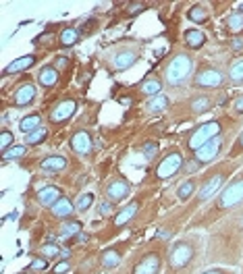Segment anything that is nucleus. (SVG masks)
Here are the masks:
<instances>
[{"label":"nucleus","mask_w":243,"mask_h":274,"mask_svg":"<svg viewBox=\"0 0 243 274\" xmlns=\"http://www.w3.org/2000/svg\"><path fill=\"white\" fill-rule=\"evenodd\" d=\"M192 69H194L192 58H189L187 54H177V56L169 63L167 71H164L167 83L172 85V87H179V85L187 83L189 75H192Z\"/></svg>","instance_id":"f257e3e1"},{"label":"nucleus","mask_w":243,"mask_h":274,"mask_svg":"<svg viewBox=\"0 0 243 274\" xmlns=\"http://www.w3.org/2000/svg\"><path fill=\"white\" fill-rule=\"evenodd\" d=\"M220 135V123L219 121H210V123H204L202 127H197L195 131H194V135L189 137V148L194 149H199L204 144H208L210 139H214V137H219Z\"/></svg>","instance_id":"f03ea898"},{"label":"nucleus","mask_w":243,"mask_h":274,"mask_svg":"<svg viewBox=\"0 0 243 274\" xmlns=\"http://www.w3.org/2000/svg\"><path fill=\"white\" fill-rule=\"evenodd\" d=\"M181 166H183V154L170 152L169 156H164V160L158 164L156 174H158V179H170V176H175L179 173Z\"/></svg>","instance_id":"7ed1b4c3"},{"label":"nucleus","mask_w":243,"mask_h":274,"mask_svg":"<svg viewBox=\"0 0 243 274\" xmlns=\"http://www.w3.org/2000/svg\"><path fill=\"white\" fill-rule=\"evenodd\" d=\"M220 149H222V139L219 135V137L210 139L208 144H204L199 149H195V162L197 164H206V162L214 160V158L220 154Z\"/></svg>","instance_id":"20e7f679"},{"label":"nucleus","mask_w":243,"mask_h":274,"mask_svg":"<svg viewBox=\"0 0 243 274\" xmlns=\"http://www.w3.org/2000/svg\"><path fill=\"white\" fill-rule=\"evenodd\" d=\"M241 199H243V179L233 181L229 187L222 191V196H220V208L237 206Z\"/></svg>","instance_id":"39448f33"},{"label":"nucleus","mask_w":243,"mask_h":274,"mask_svg":"<svg viewBox=\"0 0 243 274\" xmlns=\"http://www.w3.org/2000/svg\"><path fill=\"white\" fill-rule=\"evenodd\" d=\"M192 258H194V249H192V247H189L187 243H179V245L172 247L169 262H170L172 268H183V266H187V264L192 262Z\"/></svg>","instance_id":"423d86ee"},{"label":"nucleus","mask_w":243,"mask_h":274,"mask_svg":"<svg viewBox=\"0 0 243 274\" xmlns=\"http://www.w3.org/2000/svg\"><path fill=\"white\" fill-rule=\"evenodd\" d=\"M129 193H131V187H129V183L123 181V179H117V181H112L108 187H106V196L108 199L112 201V204H117V201L121 199H125Z\"/></svg>","instance_id":"0eeeda50"},{"label":"nucleus","mask_w":243,"mask_h":274,"mask_svg":"<svg viewBox=\"0 0 243 274\" xmlns=\"http://www.w3.org/2000/svg\"><path fill=\"white\" fill-rule=\"evenodd\" d=\"M222 83V75L216 69H206L195 77V85L197 87H219Z\"/></svg>","instance_id":"6e6552de"},{"label":"nucleus","mask_w":243,"mask_h":274,"mask_svg":"<svg viewBox=\"0 0 243 274\" xmlns=\"http://www.w3.org/2000/svg\"><path fill=\"white\" fill-rule=\"evenodd\" d=\"M75 108H77L75 100H65V102H60V104H56V108L52 110L50 121L63 123V121H67V119H71L73 114H75Z\"/></svg>","instance_id":"1a4fd4ad"},{"label":"nucleus","mask_w":243,"mask_h":274,"mask_svg":"<svg viewBox=\"0 0 243 274\" xmlns=\"http://www.w3.org/2000/svg\"><path fill=\"white\" fill-rule=\"evenodd\" d=\"M222 183H224V174H214L212 179H208L204 185H202V189H199V193H197V198L202 199V201H206V199H210L216 191H220V187H222Z\"/></svg>","instance_id":"9d476101"},{"label":"nucleus","mask_w":243,"mask_h":274,"mask_svg":"<svg viewBox=\"0 0 243 274\" xmlns=\"http://www.w3.org/2000/svg\"><path fill=\"white\" fill-rule=\"evenodd\" d=\"M158 268H160V258L156 253H147V255H144V260L135 266L133 274H156Z\"/></svg>","instance_id":"9b49d317"},{"label":"nucleus","mask_w":243,"mask_h":274,"mask_svg":"<svg viewBox=\"0 0 243 274\" xmlns=\"http://www.w3.org/2000/svg\"><path fill=\"white\" fill-rule=\"evenodd\" d=\"M71 148L75 149L77 154H90L92 149V137L88 131H77V133L71 137Z\"/></svg>","instance_id":"f8f14e48"},{"label":"nucleus","mask_w":243,"mask_h":274,"mask_svg":"<svg viewBox=\"0 0 243 274\" xmlns=\"http://www.w3.org/2000/svg\"><path fill=\"white\" fill-rule=\"evenodd\" d=\"M135 60H137V54L133 50H121V52L115 54V58H112V69L115 71H125V69L131 67Z\"/></svg>","instance_id":"ddd939ff"},{"label":"nucleus","mask_w":243,"mask_h":274,"mask_svg":"<svg viewBox=\"0 0 243 274\" xmlns=\"http://www.w3.org/2000/svg\"><path fill=\"white\" fill-rule=\"evenodd\" d=\"M33 100H36V85L33 83H25L15 92V104L17 106H27Z\"/></svg>","instance_id":"4468645a"},{"label":"nucleus","mask_w":243,"mask_h":274,"mask_svg":"<svg viewBox=\"0 0 243 274\" xmlns=\"http://www.w3.org/2000/svg\"><path fill=\"white\" fill-rule=\"evenodd\" d=\"M33 63H36V56L33 54H25L21 58H15L13 63L4 69V75H13V73H19V71H25V69H29Z\"/></svg>","instance_id":"2eb2a0df"},{"label":"nucleus","mask_w":243,"mask_h":274,"mask_svg":"<svg viewBox=\"0 0 243 274\" xmlns=\"http://www.w3.org/2000/svg\"><path fill=\"white\" fill-rule=\"evenodd\" d=\"M38 199L42 206H54L56 201L60 199V191L58 187H52V185H48V187H42L38 191Z\"/></svg>","instance_id":"dca6fc26"},{"label":"nucleus","mask_w":243,"mask_h":274,"mask_svg":"<svg viewBox=\"0 0 243 274\" xmlns=\"http://www.w3.org/2000/svg\"><path fill=\"white\" fill-rule=\"evenodd\" d=\"M40 166L44 171H52V173H58V171H65L67 169V158L63 156H48L40 162Z\"/></svg>","instance_id":"f3484780"},{"label":"nucleus","mask_w":243,"mask_h":274,"mask_svg":"<svg viewBox=\"0 0 243 274\" xmlns=\"http://www.w3.org/2000/svg\"><path fill=\"white\" fill-rule=\"evenodd\" d=\"M137 210H140V204H137V201H131V204H129L127 208H123V210H121L119 212V214H117V218H115V224H127L129 223V220H131L135 214H137Z\"/></svg>","instance_id":"a211bd4d"},{"label":"nucleus","mask_w":243,"mask_h":274,"mask_svg":"<svg viewBox=\"0 0 243 274\" xmlns=\"http://www.w3.org/2000/svg\"><path fill=\"white\" fill-rule=\"evenodd\" d=\"M38 79H40V83L44 85V87H52V85L58 81V71L54 67H42Z\"/></svg>","instance_id":"6ab92c4d"},{"label":"nucleus","mask_w":243,"mask_h":274,"mask_svg":"<svg viewBox=\"0 0 243 274\" xmlns=\"http://www.w3.org/2000/svg\"><path fill=\"white\" fill-rule=\"evenodd\" d=\"M73 204H71V201H69L67 198H60L58 201H56V204L54 206H52V214H54V216H58V218H67V216H71L73 214Z\"/></svg>","instance_id":"aec40b11"},{"label":"nucleus","mask_w":243,"mask_h":274,"mask_svg":"<svg viewBox=\"0 0 243 274\" xmlns=\"http://www.w3.org/2000/svg\"><path fill=\"white\" fill-rule=\"evenodd\" d=\"M19 127L23 133H27V135L33 133V131H38L40 129V114H27L25 119H21Z\"/></svg>","instance_id":"412c9836"},{"label":"nucleus","mask_w":243,"mask_h":274,"mask_svg":"<svg viewBox=\"0 0 243 274\" xmlns=\"http://www.w3.org/2000/svg\"><path fill=\"white\" fill-rule=\"evenodd\" d=\"M162 90V83L158 81V79H146V81L142 83V94H146V96H152V98H156L158 96V92Z\"/></svg>","instance_id":"4be33fe9"},{"label":"nucleus","mask_w":243,"mask_h":274,"mask_svg":"<svg viewBox=\"0 0 243 274\" xmlns=\"http://www.w3.org/2000/svg\"><path fill=\"white\" fill-rule=\"evenodd\" d=\"M204 33L202 31H197V29H189L185 31V42H187V46L189 48H199V46H204Z\"/></svg>","instance_id":"5701e85b"},{"label":"nucleus","mask_w":243,"mask_h":274,"mask_svg":"<svg viewBox=\"0 0 243 274\" xmlns=\"http://www.w3.org/2000/svg\"><path fill=\"white\" fill-rule=\"evenodd\" d=\"M81 233V224L77 223V220H67V223H63V226H60V237H75Z\"/></svg>","instance_id":"b1692460"},{"label":"nucleus","mask_w":243,"mask_h":274,"mask_svg":"<svg viewBox=\"0 0 243 274\" xmlns=\"http://www.w3.org/2000/svg\"><path fill=\"white\" fill-rule=\"evenodd\" d=\"M169 106V98L167 96H156V98H152L150 102L146 104V108H147V112H162L164 108Z\"/></svg>","instance_id":"393cba45"},{"label":"nucleus","mask_w":243,"mask_h":274,"mask_svg":"<svg viewBox=\"0 0 243 274\" xmlns=\"http://www.w3.org/2000/svg\"><path fill=\"white\" fill-rule=\"evenodd\" d=\"M119 262H121V253L119 251L108 249V251L102 253V266L104 268H115V266H119Z\"/></svg>","instance_id":"a878e982"},{"label":"nucleus","mask_w":243,"mask_h":274,"mask_svg":"<svg viewBox=\"0 0 243 274\" xmlns=\"http://www.w3.org/2000/svg\"><path fill=\"white\" fill-rule=\"evenodd\" d=\"M187 17L192 19L194 23H204L206 19H208V13H206V8L204 6H192L189 8V13H187Z\"/></svg>","instance_id":"bb28decb"},{"label":"nucleus","mask_w":243,"mask_h":274,"mask_svg":"<svg viewBox=\"0 0 243 274\" xmlns=\"http://www.w3.org/2000/svg\"><path fill=\"white\" fill-rule=\"evenodd\" d=\"M227 27H229V31H233V33H239V31L243 29V15H239V13L231 15L229 19H227Z\"/></svg>","instance_id":"cd10ccee"},{"label":"nucleus","mask_w":243,"mask_h":274,"mask_svg":"<svg viewBox=\"0 0 243 274\" xmlns=\"http://www.w3.org/2000/svg\"><path fill=\"white\" fill-rule=\"evenodd\" d=\"M77 40H79V31L73 29V27H69V29H65L63 33H60V42H63L65 46H73Z\"/></svg>","instance_id":"c85d7f7f"},{"label":"nucleus","mask_w":243,"mask_h":274,"mask_svg":"<svg viewBox=\"0 0 243 274\" xmlns=\"http://www.w3.org/2000/svg\"><path fill=\"white\" fill-rule=\"evenodd\" d=\"M192 110L194 112H206V110H210V98H206V96H199V98H195L192 102Z\"/></svg>","instance_id":"c756f323"},{"label":"nucleus","mask_w":243,"mask_h":274,"mask_svg":"<svg viewBox=\"0 0 243 274\" xmlns=\"http://www.w3.org/2000/svg\"><path fill=\"white\" fill-rule=\"evenodd\" d=\"M194 191H195V183H194V181H185V183L179 187V199H181V201L189 199Z\"/></svg>","instance_id":"7c9ffc66"},{"label":"nucleus","mask_w":243,"mask_h":274,"mask_svg":"<svg viewBox=\"0 0 243 274\" xmlns=\"http://www.w3.org/2000/svg\"><path fill=\"white\" fill-rule=\"evenodd\" d=\"M25 152H27V148H25V146H13L11 149H6V152L2 154V158H4V160H15V158L25 156Z\"/></svg>","instance_id":"2f4dec72"},{"label":"nucleus","mask_w":243,"mask_h":274,"mask_svg":"<svg viewBox=\"0 0 243 274\" xmlns=\"http://www.w3.org/2000/svg\"><path fill=\"white\" fill-rule=\"evenodd\" d=\"M92 204H94V196H92V193H83V196H79V198H77V204H75V208L79 210V212H83V210H88Z\"/></svg>","instance_id":"473e14b6"},{"label":"nucleus","mask_w":243,"mask_h":274,"mask_svg":"<svg viewBox=\"0 0 243 274\" xmlns=\"http://www.w3.org/2000/svg\"><path fill=\"white\" fill-rule=\"evenodd\" d=\"M13 141H15V137H13L11 131H2V135H0V148H2V154L6 152V149H11Z\"/></svg>","instance_id":"72a5a7b5"},{"label":"nucleus","mask_w":243,"mask_h":274,"mask_svg":"<svg viewBox=\"0 0 243 274\" xmlns=\"http://www.w3.org/2000/svg\"><path fill=\"white\" fill-rule=\"evenodd\" d=\"M229 77H231V81H243V60L241 63H237L235 67L231 69V73H229Z\"/></svg>","instance_id":"f704fd0d"},{"label":"nucleus","mask_w":243,"mask_h":274,"mask_svg":"<svg viewBox=\"0 0 243 274\" xmlns=\"http://www.w3.org/2000/svg\"><path fill=\"white\" fill-rule=\"evenodd\" d=\"M144 154H146V158L147 160H152V158L158 154V146H156V141H147V144H144Z\"/></svg>","instance_id":"c9c22d12"},{"label":"nucleus","mask_w":243,"mask_h":274,"mask_svg":"<svg viewBox=\"0 0 243 274\" xmlns=\"http://www.w3.org/2000/svg\"><path fill=\"white\" fill-rule=\"evenodd\" d=\"M44 137H46V129H38V131H33V133H29L25 141H27V144H40Z\"/></svg>","instance_id":"e433bc0d"},{"label":"nucleus","mask_w":243,"mask_h":274,"mask_svg":"<svg viewBox=\"0 0 243 274\" xmlns=\"http://www.w3.org/2000/svg\"><path fill=\"white\" fill-rule=\"evenodd\" d=\"M42 255H46V258H54V255H60V251H58L56 245H44L42 247Z\"/></svg>","instance_id":"4c0bfd02"},{"label":"nucleus","mask_w":243,"mask_h":274,"mask_svg":"<svg viewBox=\"0 0 243 274\" xmlns=\"http://www.w3.org/2000/svg\"><path fill=\"white\" fill-rule=\"evenodd\" d=\"M100 212H102V216H108L110 212H112V204H110V201H102V204H100Z\"/></svg>","instance_id":"58836bf2"},{"label":"nucleus","mask_w":243,"mask_h":274,"mask_svg":"<svg viewBox=\"0 0 243 274\" xmlns=\"http://www.w3.org/2000/svg\"><path fill=\"white\" fill-rule=\"evenodd\" d=\"M144 11V2H135L129 6V15H137V13H142Z\"/></svg>","instance_id":"ea45409f"},{"label":"nucleus","mask_w":243,"mask_h":274,"mask_svg":"<svg viewBox=\"0 0 243 274\" xmlns=\"http://www.w3.org/2000/svg\"><path fill=\"white\" fill-rule=\"evenodd\" d=\"M31 268H33V270L46 268V260H42V258H40V260H33V262H31Z\"/></svg>","instance_id":"a19ab883"},{"label":"nucleus","mask_w":243,"mask_h":274,"mask_svg":"<svg viewBox=\"0 0 243 274\" xmlns=\"http://www.w3.org/2000/svg\"><path fill=\"white\" fill-rule=\"evenodd\" d=\"M63 272H69V264L67 262H60L58 266H54V274H63Z\"/></svg>","instance_id":"79ce46f5"},{"label":"nucleus","mask_w":243,"mask_h":274,"mask_svg":"<svg viewBox=\"0 0 243 274\" xmlns=\"http://www.w3.org/2000/svg\"><path fill=\"white\" fill-rule=\"evenodd\" d=\"M233 108H235L237 114H241V112H243V98H237L235 104H233Z\"/></svg>","instance_id":"37998d69"},{"label":"nucleus","mask_w":243,"mask_h":274,"mask_svg":"<svg viewBox=\"0 0 243 274\" xmlns=\"http://www.w3.org/2000/svg\"><path fill=\"white\" fill-rule=\"evenodd\" d=\"M67 63H69V58H67V56H58L56 67H58V69H63V67H67Z\"/></svg>","instance_id":"c03bdc74"},{"label":"nucleus","mask_w":243,"mask_h":274,"mask_svg":"<svg viewBox=\"0 0 243 274\" xmlns=\"http://www.w3.org/2000/svg\"><path fill=\"white\" fill-rule=\"evenodd\" d=\"M75 239L79 241V243H85V241H88V235H85V233H79V235H75Z\"/></svg>","instance_id":"a18cd8bd"},{"label":"nucleus","mask_w":243,"mask_h":274,"mask_svg":"<svg viewBox=\"0 0 243 274\" xmlns=\"http://www.w3.org/2000/svg\"><path fill=\"white\" fill-rule=\"evenodd\" d=\"M158 237H164V239H169L170 233H169V231H158Z\"/></svg>","instance_id":"49530a36"},{"label":"nucleus","mask_w":243,"mask_h":274,"mask_svg":"<svg viewBox=\"0 0 243 274\" xmlns=\"http://www.w3.org/2000/svg\"><path fill=\"white\" fill-rule=\"evenodd\" d=\"M60 258H69V249H63V251H60Z\"/></svg>","instance_id":"de8ad7c7"},{"label":"nucleus","mask_w":243,"mask_h":274,"mask_svg":"<svg viewBox=\"0 0 243 274\" xmlns=\"http://www.w3.org/2000/svg\"><path fill=\"white\" fill-rule=\"evenodd\" d=\"M241 46H243V42H241V40H235V48H237V50H239V48H241Z\"/></svg>","instance_id":"09e8293b"},{"label":"nucleus","mask_w":243,"mask_h":274,"mask_svg":"<svg viewBox=\"0 0 243 274\" xmlns=\"http://www.w3.org/2000/svg\"><path fill=\"white\" fill-rule=\"evenodd\" d=\"M206 274H220L219 270H212V272H206Z\"/></svg>","instance_id":"8fccbe9b"},{"label":"nucleus","mask_w":243,"mask_h":274,"mask_svg":"<svg viewBox=\"0 0 243 274\" xmlns=\"http://www.w3.org/2000/svg\"><path fill=\"white\" fill-rule=\"evenodd\" d=\"M239 144H241V148H243V133H241V137H239Z\"/></svg>","instance_id":"3c124183"}]
</instances>
